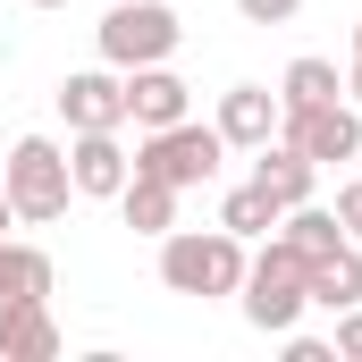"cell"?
<instances>
[{
  "instance_id": "cell-20",
  "label": "cell",
  "mask_w": 362,
  "mask_h": 362,
  "mask_svg": "<svg viewBox=\"0 0 362 362\" xmlns=\"http://www.w3.org/2000/svg\"><path fill=\"white\" fill-rule=\"evenodd\" d=\"M329 346H337V362H362V303L337 312V337H329Z\"/></svg>"
},
{
  "instance_id": "cell-6",
  "label": "cell",
  "mask_w": 362,
  "mask_h": 362,
  "mask_svg": "<svg viewBox=\"0 0 362 362\" xmlns=\"http://www.w3.org/2000/svg\"><path fill=\"white\" fill-rule=\"evenodd\" d=\"M278 135L312 160V169H346L362 160V110L337 93V101H312V110H278Z\"/></svg>"
},
{
  "instance_id": "cell-1",
  "label": "cell",
  "mask_w": 362,
  "mask_h": 362,
  "mask_svg": "<svg viewBox=\"0 0 362 362\" xmlns=\"http://www.w3.org/2000/svg\"><path fill=\"white\" fill-rule=\"evenodd\" d=\"M245 236L236 228H169L160 236V286L169 295H194V303H211V295H236L245 286Z\"/></svg>"
},
{
  "instance_id": "cell-11",
  "label": "cell",
  "mask_w": 362,
  "mask_h": 362,
  "mask_svg": "<svg viewBox=\"0 0 362 362\" xmlns=\"http://www.w3.org/2000/svg\"><path fill=\"white\" fill-rule=\"evenodd\" d=\"M211 127L228 135V152H262V144L278 135V93H270V85H228Z\"/></svg>"
},
{
  "instance_id": "cell-9",
  "label": "cell",
  "mask_w": 362,
  "mask_h": 362,
  "mask_svg": "<svg viewBox=\"0 0 362 362\" xmlns=\"http://www.w3.org/2000/svg\"><path fill=\"white\" fill-rule=\"evenodd\" d=\"M0 362H59L51 295H17V303H0Z\"/></svg>"
},
{
  "instance_id": "cell-2",
  "label": "cell",
  "mask_w": 362,
  "mask_h": 362,
  "mask_svg": "<svg viewBox=\"0 0 362 362\" xmlns=\"http://www.w3.org/2000/svg\"><path fill=\"white\" fill-rule=\"evenodd\" d=\"M236 303H245V320H253L262 337H286V329L312 312V262H303L286 236H270V245L245 262V286H236Z\"/></svg>"
},
{
  "instance_id": "cell-12",
  "label": "cell",
  "mask_w": 362,
  "mask_h": 362,
  "mask_svg": "<svg viewBox=\"0 0 362 362\" xmlns=\"http://www.w3.org/2000/svg\"><path fill=\"white\" fill-rule=\"evenodd\" d=\"M253 185L270 194L278 211H295V202H312V185H320V169H312V160H303V152H295L286 135H270V144L253 152Z\"/></svg>"
},
{
  "instance_id": "cell-7",
  "label": "cell",
  "mask_w": 362,
  "mask_h": 362,
  "mask_svg": "<svg viewBox=\"0 0 362 362\" xmlns=\"http://www.w3.org/2000/svg\"><path fill=\"white\" fill-rule=\"evenodd\" d=\"M68 177H76V202H118V185L135 177V152L118 144V127L68 135Z\"/></svg>"
},
{
  "instance_id": "cell-13",
  "label": "cell",
  "mask_w": 362,
  "mask_h": 362,
  "mask_svg": "<svg viewBox=\"0 0 362 362\" xmlns=\"http://www.w3.org/2000/svg\"><path fill=\"white\" fill-rule=\"evenodd\" d=\"M118 219H127L135 236H152V245H160V236L177 228V185H160V177H127V185H118Z\"/></svg>"
},
{
  "instance_id": "cell-15",
  "label": "cell",
  "mask_w": 362,
  "mask_h": 362,
  "mask_svg": "<svg viewBox=\"0 0 362 362\" xmlns=\"http://www.w3.org/2000/svg\"><path fill=\"white\" fill-rule=\"evenodd\" d=\"M312 303H320V312L362 303V245H337V253H320V262H312Z\"/></svg>"
},
{
  "instance_id": "cell-8",
  "label": "cell",
  "mask_w": 362,
  "mask_h": 362,
  "mask_svg": "<svg viewBox=\"0 0 362 362\" xmlns=\"http://www.w3.org/2000/svg\"><path fill=\"white\" fill-rule=\"evenodd\" d=\"M59 118H68V135H93V127H127V76L101 59V68H76L68 85H59Z\"/></svg>"
},
{
  "instance_id": "cell-3",
  "label": "cell",
  "mask_w": 362,
  "mask_h": 362,
  "mask_svg": "<svg viewBox=\"0 0 362 362\" xmlns=\"http://www.w3.org/2000/svg\"><path fill=\"white\" fill-rule=\"evenodd\" d=\"M0 194H8V211H17L25 228L68 219V202H76L68 144H51V135H17V144H8V160H0Z\"/></svg>"
},
{
  "instance_id": "cell-23",
  "label": "cell",
  "mask_w": 362,
  "mask_h": 362,
  "mask_svg": "<svg viewBox=\"0 0 362 362\" xmlns=\"http://www.w3.org/2000/svg\"><path fill=\"white\" fill-rule=\"evenodd\" d=\"M346 101L362 110V42H354V68H346Z\"/></svg>"
},
{
  "instance_id": "cell-25",
  "label": "cell",
  "mask_w": 362,
  "mask_h": 362,
  "mask_svg": "<svg viewBox=\"0 0 362 362\" xmlns=\"http://www.w3.org/2000/svg\"><path fill=\"white\" fill-rule=\"evenodd\" d=\"M25 8H68V0H25Z\"/></svg>"
},
{
  "instance_id": "cell-10",
  "label": "cell",
  "mask_w": 362,
  "mask_h": 362,
  "mask_svg": "<svg viewBox=\"0 0 362 362\" xmlns=\"http://www.w3.org/2000/svg\"><path fill=\"white\" fill-rule=\"evenodd\" d=\"M127 118H135V127H177V118H194V93H185V76L169 59L127 68Z\"/></svg>"
},
{
  "instance_id": "cell-16",
  "label": "cell",
  "mask_w": 362,
  "mask_h": 362,
  "mask_svg": "<svg viewBox=\"0 0 362 362\" xmlns=\"http://www.w3.org/2000/svg\"><path fill=\"white\" fill-rule=\"evenodd\" d=\"M346 76H337V59H286V76H278V110H312V101H337Z\"/></svg>"
},
{
  "instance_id": "cell-17",
  "label": "cell",
  "mask_w": 362,
  "mask_h": 362,
  "mask_svg": "<svg viewBox=\"0 0 362 362\" xmlns=\"http://www.w3.org/2000/svg\"><path fill=\"white\" fill-rule=\"evenodd\" d=\"M17 295H51V253L0 236V303H17Z\"/></svg>"
},
{
  "instance_id": "cell-24",
  "label": "cell",
  "mask_w": 362,
  "mask_h": 362,
  "mask_svg": "<svg viewBox=\"0 0 362 362\" xmlns=\"http://www.w3.org/2000/svg\"><path fill=\"white\" fill-rule=\"evenodd\" d=\"M8 228H17V211H8V194H0V236H8Z\"/></svg>"
},
{
  "instance_id": "cell-26",
  "label": "cell",
  "mask_w": 362,
  "mask_h": 362,
  "mask_svg": "<svg viewBox=\"0 0 362 362\" xmlns=\"http://www.w3.org/2000/svg\"><path fill=\"white\" fill-rule=\"evenodd\" d=\"M354 42H362V25H354Z\"/></svg>"
},
{
  "instance_id": "cell-4",
  "label": "cell",
  "mask_w": 362,
  "mask_h": 362,
  "mask_svg": "<svg viewBox=\"0 0 362 362\" xmlns=\"http://www.w3.org/2000/svg\"><path fill=\"white\" fill-rule=\"evenodd\" d=\"M219 160H228V135L202 127V118L144 127V144H135V177H160V185H177V194H185V185H211Z\"/></svg>"
},
{
  "instance_id": "cell-19",
  "label": "cell",
  "mask_w": 362,
  "mask_h": 362,
  "mask_svg": "<svg viewBox=\"0 0 362 362\" xmlns=\"http://www.w3.org/2000/svg\"><path fill=\"white\" fill-rule=\"evenodd\" d=\"M236 17H245V25H295L303 0H236Z\"/></svg>"
},
{
  "instance_id": "cell-21",
  "label": "cell",
  "mask_w": 362,
  "mask_h": 362,
  "mask_svg": "<svg viewBox=\"0 0 362 362\" xmlns=\"http://www.w3.org/2000/svg\"><path fill=\"white\" fill-rule=\"evenodd\" d=\"M286 362H337L329 337H303V329H286Z\"/></svg>"
},
{
  "instance_id": "cell-18",
  "label": "cell",
  "mask_w": 362,
  "mask_h": 362,
  "mask_svg": "<svg viewBox=\"0 0 362 362\" xmlns=\"http://www.w3.org/2000/svg\"><path fill=\"white\" fill-rule=\"evenodd\" d=\"M219 228H236V236H270V228H278V202L245 177V185H228V194H219Z\"/></svg>"
},
{
  "instance_id": "cell-14",
  "label": "cell",
  "mask_w": 362,
  "mask_h": 362,
  "mask_svg": "<svg viewBox=\"0 0 362 362\" xmlns=\"http://www.w3.org/2000/svg\"><path fill=\"white\" fill-rule=\"evenodd\" d=\"M278 236L303 253V262H320V253H337V245H354L346 228H337V211H320V202H295V211H278Z\"/></svg>"
},
{
  "instance_id": "cell-22",
  "label": "cell",
  "mask_w": 362,
  "mask_h": 362,
  "mask_svg": "<svg viewBox=\"0 0 362 362\" xmlns=\"http://www.w3.org/2000/svg\"><path fill=\"white\" fill-rule=\"evenodd\" d=\"M337 228L362 245V177H354V185H337Z\"/></svg>"
},
{
  "instance_id": "cell-5",
  "label": "cell",
  "mask_w": 362,
  "mask_h": 362,
  "mask_svg": "<svg viewBox=\"0 0 362 362\" xmlns=\"http://www.w3.org/2000/svg\"><path fill=\"white\" fill-rule=\"evenodd\" d=\"M93 42H101V59L127 76V68H152V59H177V42H185V25H177V8L169 0H118L101 25H93Z\"/></svg>"
}]
</instances>
